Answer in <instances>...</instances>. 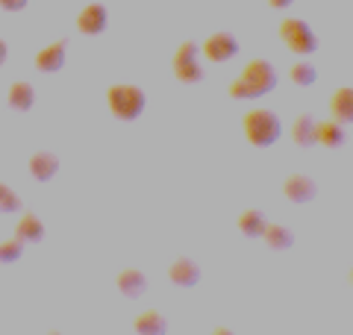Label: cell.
Wrapping results in <instances>:
<instances>
[{"label":"cell","mask_w":353,"mask_h":335,"mask_svg":"<svg viewBox=\"0 0 353 335\" xmlns=\"http://www.w3.org/2000/svg\"><path fill=\"white\" fill-rule=\"evenodd\" d=\"M280 39L289 44V50H294L297 56H312L318 50V36L315 30L301 18H289L280 24Z\"/></svg>","instance_id":"3957f363"},{"label":"cell","mask_w":353,"mask_h":335,"mask_svg":"<svg viewBox=\"0 0 353 335\" xmlns=\"http://www.w3.org/2000/svg\"><path fill=\"white\" fill-rule=\"evenodd\" d=\"M239 50H241L239 39L230 36V32H212V36L203 41V56L209 62H230Z\"/></svg>","instance_id":"8992f818"},{"label":"cell","mask_w":353,"mask_h":335,"mask_svg":"<svg viewBox=\"0 0 353 335\" xmlns=\"http://www.w3.org/2000/svg\"><path fill=\"white\" fill-rule=\"evenodd\" d=\"M283 194L292 200V203H312L318 197V183L306 174H292L289 180L283 183Z\"/></svg>","instance_id":"ba28073f"},{"label":"cell","mask_w":353,"mask_h":335,"mask_svg":"<svg viewBox=\"0 0 353 335\" xmlns=\"http://www.w3.org/2000/svg\"><path fill=\"white\" fill-rule=\"evenodd\" d=\"M241 80H245L253 88V92L262 97V94H271L274 88H277L280 77H277V68H274L268 59H253V62H248V68H245V74H241Z\"/></svg>","instance_id":"5b68a950"},{"label":"cell","mask_w":353,"mask_h":335,"mask_svg":"<svg viewBox=\"0 0 353 335\" xmlns=\"http://www.w3.org/2000/svg\"><path fill=\"white\" fill-rule=\"evenodd\" d=\"M262 238L271 250H289L294 244V232L289 227H283V223H268L265 232H262Z\"/></svg>","instance_id":"ac0fdd59"},{"label":"cell","mask_w":353,"mask_h":335,"mask_svg":"<svg viewBox=\"0 0 353 335\" xmlns=\"http://www.w3.org/2000/svg\"><path fill=\"white\" fill-rule=\"evenodd\" d=\"M24 253V241L21 238H12V241H0V265H12L21 259Z\"/></svg>","instance_id":"603a6c76"},{"label":"cell","mask_w":353,"mask_h":335,"mask_svg":"<svg viewBox=\"0 0 353 335\" xmlns=\"http://www.w3.org/2000/svg\"><path fill=\"white\" fill-rule=\"evenodd\" d=\"M289 74H292V83H294V85H301V88L315 85V80H318V68H315L312 62H306V59L294 62Z\"/></svg>","instance_id":"44dd1931"},{"label":"cell","mask_w":353,"mask_h":335,"mask_svg":"<svg viewBox=\"0 0 353 335\" xmlns=\"http://www.w3.org/2000/svg\"><path fill=\"white\" fill-rule=\"evenodd\" d=\"M345 141H347L345 124H339V121H324V124H318V144H324L330 150H339V148H345Z\"/></svg>","instance_id":"9a60e30c"},{"label":"cell","mask_w":353,"mask_h":335,"mask_svg":"<svg viewBox=\"0 0 353 335\" xmlns=\"http://www.w3.org/2000/svg\"><path fill=\"white\" fill-rule=\"evenodd\" d=\"M30 174L36 176L39 183H50L53 176L59 174V156L50 153V150L32 153V159H30Z\"/></svg>","instance_id":"8fae6325"},{"label":"cell","mask_w":353,"mask_h":335,"mask_svg":"<svg viewBox=\"0 0 353 335\" xmlns=\"http://www.w3.org/2000/svg\"><path fill=\"white\" fill-rule=\"evenodd\" d=\"M106 103L118 121H136L148 106V94L139 85H112L106 92Z\"/></svg>","instance_id":"7a4b0ae2"},{"label":"cell","mask_w":353,"mask_h":335,"mask_svg":"<svg viewBox=\"0 0 353 335\" xmlns=\"http://www.w3.org/2000/svg\"><path fill=\"white\" fill-rule=\"evenodd\" d=\"M15 238H21L24 244H39L44 238V223L39 215H32V212H24L15 227Z\"/></svg>","instance_id":"5bb4252c"},{"label":"cell","mask_w":353,"mask_h":335,"mask_svg":"<svg viewBox=\"0 0 353 335\" xmlns=\"http://www.w3.org/2000/svg\"><path fill=\"white\" fill-rule=\"evenodd\" d=\"M230 97H236V100H256L259 94L253 92V88H250V85H248V83L239 77V80L230 83Z\"/></svg>","instance_id":"cb8c5ba5"},{"label":"cell","mask_w":353,"mask_h":335,"mask_svg":"<svg viewBox=\"0 0 353 335\" xmlns=\"http://www.w3.org/2000/svg\"><path fill=\"white\" fill-rule=\"evenodd\" d=\"M330 112H333V118L339 124H350L353 121V88H347V85L339 88L333 100H330Z\"/></svg>","instance_id":"e0dca14e"},{"label":"cell","mask_w":353,"mask_h":335,"mask_svg":"<svg viewBox=\"0 0 353 335\" xmlns=\"http://www.w3.org/2000/svg\"><path fill=\"white\" fill-rule=\"evenodd\" d=\"M115 283H118V292L124 294L127 300H139L141 294L148 292V276L141 274V271H136V267H130V271H121Z\"/></svg>","instance_id":"7c38bea8"},{"label":"cell","mask_w":353,"mask_h":335,"mask_svg":"<svg viewBox=\"0 0 353 335\" xmlns=\"http://www.w3.org/2000/svg\"><path fill=\"white\" fill-rule=\"evenodd\" d=\"M245 136L253 148H271L283 136V124L277 112L271 109H253L245 115Z\"/></svg>","instance_id":"6da1fadb"},{"label":"cell","mask_w":353,"mask_h":335,"mask_svg":"<svg viewBox=\"0 0 353 335\" xmlns=\"http://www.w3.org/2000/svg\"><path fill=\"white\" fill-rule=\"evenodd\" d=\"M168 276H171V283L176 288H194L197 283H201V265H197L194 259H185L183 256V259H176L171 265Z\"/></svg>","instance_id":"30bf717a"},{"label":"cell","mask_w":353,"mask_h":335,"mask_svg":"<svg viewBox=\"0 0 353 335\" xmlns=\"http://www.w3.org/2000/svg\"><path fill=\"white\" fill-rule=\"evenodd\" d=\"M265 227H268V221H265V212H259V209H248L245 215L239 218V230L245 232L248 238H262Z\"/></svg>","instance_id":"d6986e66"},{"label":"cell","mask_w":353,"mask_h":335,"mask_svg":"<svg viewBox=\"0 0 353 335\" xmlns=\"http://www.w3.org/2000/svg\"><path fill=\"white\" fill-rule=\"evenodd\" d=\"M132 327H136L139 335H165L168 332V321H165L159 312H145V315L136 318Z\"/></svg>","instance_id":"ffe728a7"},{"label":"cell","mask_w":353,"mask_h":335,"mask_svg":"<svg viewBox=\"0 0 353 335\" xmlns=\"http://www.w3.org/2000/svg\"><path fill=\"white\" fill-rule=\"evenodd\" d=\"M30 3V0H0V9H6V12H21Z\"/></svg>","instance_id":"d4e9b609"},{"label":"cell","mask_w":353,"mask_h":335,"mask_svg":"<svg viewBox=\"0 0 353 335\" xmlns=\"http://www.w3.org/2000/svg\"><path fill=\"white\" fill-rule=\"evenodd\" d=\"M21 209H24L21 197L6 183H0V215H12V212H21Z\"/></svg>","instance_id":"7402d4cb"},{"label":"cell","mask_w":353,"mask_h":335,"mask_svg":"<svg viewBox=\"0 0 353 335\" xmlns=\"http://www.w3.org/2000/svg\"><path fill=\"white\" fill-rule=\"evenodd\" d=\"M109 27V12L103 3H88L80 15H77V30L83 36H101Z\"/></svg>","instance_id":"52a82bcc"},{"label":"cell","mask_w":353,"mask_h":335,"mask_svg":"<svg viewBox=\"0 0 353 335\" xmlns=\"http://www.w3.org/2000/svg\"><path fill=\"white\" fill-rule=\"evenodd\" d=\"M32 103H36V88H32V83L18 80L9 85V106L15 112H30Z\"/></svg>","instance_id":"2e32d148"},{"label":"cell","mask_w":353,"mask_h":335,"mask_svg":"<svg viewBox=\"0 0 353 335\" xmlns=\"http://www.w3.org/2000/svg\"><path fill=\"white\" fill-rule=\"evenodd\" d=\"M65 48H68V41L59 39V41L48 44L44 50H39L36 68H39L41 74H57V71H62V65H65Z\"/></svg>","instance_id":"9c48e42d"},{"label":"cell","mask_w":353,"mask_h":335,"mask_svg":"<svg viewBox=\"0 0 353 335\" xmlns=\"http://www.w3.org/2000/svg\"><path fill=\"white\" fill-rule=\"evenodd\" d=\"M6 56H9V48H6V41H3V39H0V65H3V62H6Z\"/></svg>","instance_id":"4316f807"},{"label":"cell","mask_w":353,"mask_h":335,"mask_svg":"<svg viewBox=\"0 0 353 335\" xmlns=\"http://www.w3.org/2000/svg\"><path fill=\"white\" fill-rule=\"evenodd\" d=\"M201 48H197L194 41H183L180 44V50H176V56H174V77L180 83H185V85H197V83H203V77H206V71L201 68Z\"/></svg>","instance_id":"277c9868"},{"label":"cell","mask_w":353,"mask_h":335,"mask_svg":"<svg viewBox=\"0 0 353 335\" xmlns=\"http://www.w3.org/2000/svg\"><path fill=\"white\" fill-rule=\"evenodd\" d=\"M292 139H294V144L297 148H315L318 144V121H315V115H301L294 121V127H292Z\"/></svg>","instance_id":"4fadbf2b"},{"label":"cell","mask_w":353,"mask_h":335,"mask_svg":"<svg viewBox=\"0 0 353 335\" xmlns=\"http://www.w3.org/2000/svg\"><path fill=\"white\" fill-rule=\"evenodd\" d=\"M268 3H271V9H289L294 0H268Z\"/></svg>","instance_id":"484cf974"}]
</instances>
